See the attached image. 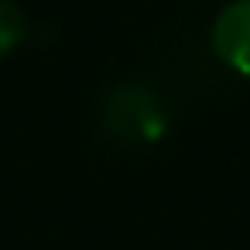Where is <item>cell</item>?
<instances>
[{"label": "cell", "instance_id": "obj_2", "mask_svg": "<svg viewBox=\"0 0 250 250\" xmlns=\"http://www.w3.org/2000/svg\"><path fill=\"white\" fill-rule=\"evenodd\" d=\"M212 52L233 72L250 76V0H233L216 14Z\"/></svg>", "mask_w": 250, "mask_h": 250}, {"label": "cell", "instance_id": "obj_3", "mask_svg": "<svg viewBox=\"0 0 250 250\" xmlns=\"http://www.w3.org/2000/svg\"><path fill=\"white\" fill-rule=\"evenodd\" d=\"M28 38V14L14 0H0V59L11 55Z\"/></svg>", "mask_w": 250, "mask_h": 250}, {"label": "cell", "instance_id": "obj_1", "mask_svg": "<svg viewBox=\"0 0 250 250\" xmlns=\"http://www.w3.org/2000/svg\"><path fill=\"white\" fill-rule=\"evenodd\" d=\"M165 110L158 96L137 83H120L103 100V127L124 144H151L165 130Z\"/></svg>", "mask_w": 250, "mask_h": 250}]
</instances>
